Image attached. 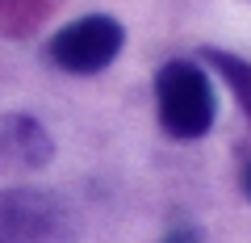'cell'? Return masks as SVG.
I'll return each instance as SVG.
<instances>
[{
	"label": "cell",
	"instance_id": "obj_1",
	"mask_svg": "<svg viewBox=\"0 0 251 243\" xmlns=\"http://www.w3.org/2000/svg\"><path fill=\"white\" fill-rule=\"evenodd\" d=\"M155 105H159V126L172 138H201L209 135L218 117V97L205 67L193 59H168L155 72Z\"/></svg>",
	"mask_w": 251,
	"mask_h": 243
},
{
	"label": "cell",
	"instance_id": "obj_2",
	"mask_svg": "<svg viewBox=\"0 0 251 243\" xmlns=\"http://www.w3.org/2000/svg\"><path fill=\"white\" fill-rule=\"evenodd\" d=\"M80 218L50 189H0V243H75Z\"/></svg>",
	"mask_w": 251,
	"mask_h": 243
},
{
	"label": "cell",
	"instance_id": "obj_3",
	"mask_svg": "<svg viewBox=\"0 0 251 243\" xmlns=\"http://www.w3.org/2000/svg\"><path fill=\"white\" fill-rule=\"evenodd\" d=\"M126 46V29L109 13H88V17L72 21V26L54 29V38L46 42V59L59 72L72 76H97L113 63Z\"/></svg>",
	"mask_w": 251,
	"mask_h": 243
},
{
	"label": "cell",
	"instance_id": "obj_4",
	"mask_svg": "<svg viewBox=\"0 0 251 243\" xmlns=\"http://www.w3.org/2000/svg\"><path fill=\"white\" fill-rule=\"evenodd\" d=\"M54 160V138L34 113H0V176L42 172Z\"/></svg>",
	"mask_w": 251,
	"mask_h": 243
},
{
	"label": "cell",
	"instance_id": "obj_5",
	"mask_svg": "<svg viewBox=\"0 0 251 243\" xmlns=\"http://www.w3.org/2000/svg\"><path fill=\"white\" fill-rule=\"evenodd\" d=\"M201 63H209L226 84H230V92H234V101H239L243 117L251 122V63H247V59H239V54H230V51H218V46H205V51H201Z\"/></svg>",
	"mask_w": 251,
	"mask_h": 243
},
{
	"label": "cell",
	"instance_id": "obj_6",
	"mask_svg": "<svg viewBox=\"0 0 251 243\" xmlns=\"http://www.w3.org/2000/svg\"><path fill=\"white\" fill-rule=\"evenodd\" d=\"M163 243H201V239H197L193 226H176V231H168V239H163Z\"/></svg>",
	"mask_w": 251,
	"mask_h": 243
},
{
	"label": "cell",
	"instance_id": "obj_7",
	"mask_svg": "<svg viewBox=\"0 0 251 243\" xmlns=\"http://www.w3.org/2000/svg\"><path fill=\"white\" fill-rule=\"evenodd\" d=\"M243 193L251 197V160H247V168H243Z\"/></svg>",
	"mask_w": 251,
	"mask_h": 243
}]
</instances>
